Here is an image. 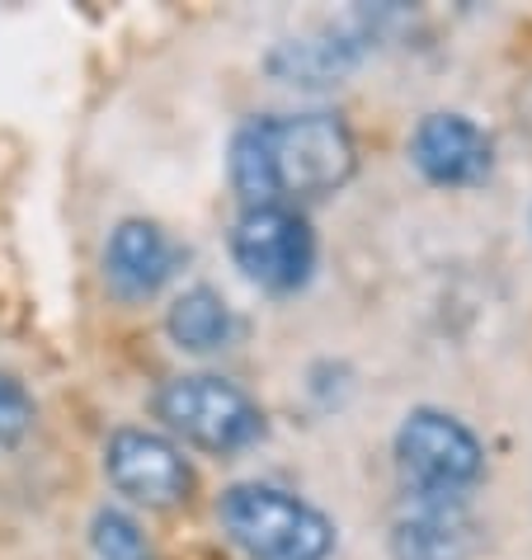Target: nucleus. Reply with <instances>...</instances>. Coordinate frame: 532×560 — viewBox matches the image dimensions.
I'll return each instance as SVG.
<instances>
[{
  "label": "nucleus",
  "instance_id": "0eeeda50",
  "mask_svg": "<svg viewBox=\"0 0 532 560\" xmlns=\"http://www.w3.org/2000/svg\"><path fill=\"white\" fill-rule=\"evenodd\" d=\"M410 161L429 184L462 189L490 175L495 142L466 114H425L410 132Z\"/></svg>",
  "mask_w": 532,
  "mask_h": 560
},
{
  "label": "nucleus",
  "instance_id": "f257e3e1",
  "mask_svg": "<svg viewBox=\"0 0 532 560\" xmlns=\"http://www.w3.org/2000/svg\"><path fill=\"white\" fill-rule=\"evenodd\" d=\"M358 170L354 132L339 114H264L231 137L227 179L245 208H297L344 189Z\"/></svg>",
  "mask_w": 532,
  "mask_h": 560
},
{
  "label": "nucleus",
  "instance_id": "1a4fd4ad",
  "mask_svg": "<svg viewBox=\"0 0 532 560\" xmlns=\"http://www.w3.org/2000/svg\"><path fill=\"white\" fill-rule=\"evenodd\" d=\"M170 273H175V245L161 226L142 222V217L114 226L104 250V278L118 298H151Z\"/></svg>",
  "mask_w": 532,
  "mask_h": 560
},
{
  "label": "nucleus",
  "instance_id": "423d86ee",
  "mask_svg": "<svg viewBox=\"0 0 532 560\" xmlns=\"http://www.w3.org/2000/svg\"><path fill=\"white\" fill-rule=\"evenodd\" d=\"M104 476L118 494L147 509H175L194 494V466L184 447L155 429H114L104 447Z\"/></svg>",
  "mask_w": 532,
  "mask_h": 560
},
{
  "label": "nucleus",
  "instance_id": "f03ea898",
  "mask_svg": "<svg viewBox=\"0 0 532 560\" xmlns=\"http://www.w3.org/2000/svg\"><path fill=\"white\" fill-rule=\"evenodd\" d=\"M217 518L250 560H325L335 551V523L302 494L264 480L227 486Z\"/></svg>",
  "mask_w": 532,
  "mask_h": 560
},
{
  "label": "nucleus",
  "instance_id": "9b49d317",
  "mask_svg": "<svg viewBox=\"0 0 532 560\" xmlns=\"http://www.w3.org/2000/svg\"><path fill=\"white\" fill-rule=\"evenodd\" d=\"M90 541H95L100 560H151L147 533L137 527V518H128V513H118V509H100L95 513Z\"/></svg>",
  "mask_w": 532,
  "mask_h": 560
},
{
  "label": "nucleus",
  "instance_id": "f8f14e48",
  "mask_svg": "<svg viewBox=\"0 0 532 560\" xmlns=\"http://www.w3.org/2000/svg\"><path fill=\"white\" fill-rule=\"evenodd\" d=\"M28 429H34V396L24 392L20 377L0 372V453L20 443Z\"/></svg>",
  "mask_w": 532,
  "mask_h": 560
},
{
  "label": "nucleus",
  "instance_id": "6e6552de",
  "mask_svg": "<svg viewBox=\"0 0 532 560\" xmlns=\"http://www.w3.org/2000/svg\"><path fill=\"white\" fill-rule=\"evenodd\" d=\"M476 547V518L466 500L448 494H415L410 513L391 527V556L396 560H466Z\"/></svg>",
  "mask_w": 532,
  "mask_h": 560
},
{
  "label": "nucleus",
  "instance_id": "7ed1b4c3",
  "mask_svg": "<svg viewBox=\"0 0 532 560\" xmlns=\"http://www.w3.org/2000/svg\"><path fill=\"white\" fill-rule=\"evenodd\" d=\"M155 415L165 419L170 433L217 457L241 453V447L259 443L264 433V410L255 406V396L227 377H212V372L170 377L155 392Z\"/></svg>",
  "mask_w": 532,
  "mask_h": 560
},
{
  "label": "nucleus",
  "instance_id": "39448f33",
  "mask_svg": "<svg viewBox=\"0 0 532 560\" xmlns=\"http://www.w3.org/2000/svg\"><path fill=\"white\" fill-rule=\"evenodd\" d=\"M227 245L236 269L264 292H297L316 273V231L302 208H245Z\"/></svg>",
  "mask_w": 532,
  "mask_h": 560
},
{
  "label": "nucleus",
  "instance_id": "9d476101",
  "mask_svg": "<svg viewBox=\"0 0 532 560\" xmlns=\"http://www.w3.org/2000/svg\"><path fill=\"white\" fill-rule=\"evenodd\" d=\"M165 330H170V339H175L180 349L217 353V349L231 345V335H236V316H231L222 292L198 283V288H189V292H180L175 298V306H170V316H165Z\"/></svg>",
  "mask_w": 532,
  "mask_h": 560
},
{
  "label": "nucleus",
  "instance_id": "20e7f679",
  "mask_svg": "<svg viewBox=\"0 0 532 560\" xmlns=\"http://www.w3.org/2000/svg\"><path fill=\"white\" fill-rule=\"evenodd\" d=\"M396 466L415 494L466 500V490L485 476V447L458 415L419 406L396 429Z\"/></svg>",
  "mask_w": 532,
  "mask_h": 560
}]
</instances>
